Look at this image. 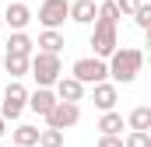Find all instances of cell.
Instances as JSON below:
<instances>
[{"label": "cell", "instance_id": "cell-1", "mask_svg": "<svg viewBox=\"0 0 151 147\" xmlns=\"http://www.w3.org/2000/svg\"><path fill=\"white\" fill-rule=\"evenodd\" d=\"M141 67H144V49H137V46H116L106 60V70L113 77V84H134Z\"/></svg>", "mask_w": 151, "mask_h": 147}, {"label": "cell", "instance_id": "cell-2", "mask_svg": "<svg viewBox=\"0 0 151 147\" xmlns=\"http://www.w3.org/2000/svg\"><path fill=\"white\" fill-rule=\"evenodd\" d=\"M28 74L35 77L39 88H53L56 84V77L63 74V63H60V53H32L28 56Z\"/></svg>", "mask_w": 151, "mask_h": 147}, {"label": "cell", "instance_id": "cell-3", "mask_svg": "<svg viewBox=\"0 0 151 147\" xmlns=\"http://www.w3.org/2000/svg\"><path fill=\"white\" fill-rule=\"evenodd\" d=\"M91 25H95V32L88 39L91 53H95L99 60H109V53L119 46V25H109V21H102V18H95Z\"/></svg>", "mask_w": 151, "mask_h": 147}, {"label": "cell", "instance_id": "cell-4", "mask_svg": "<svg viewBox=\"0 0 151 147\" xmlns=\"http://www.w3.org/2000/svg\"><path fill=\"white\" fill-rule=\"evenodd\" d=\"M70 77H77V81L88 88V84L106 81L109 70H106V60H99V56H81V60H74V67H70Z\"/></svg>", "mask_w": 151, "mask_h": 147}, {"label": "cell", "instance_id": "cell-5", "mask_svg": "<svg viewBox=\"0 0 151 147\" xmlns=\"http://www.w3.org/2000/svg\"><path fill=\"white\" fill-rule=\"evenodd\" d=\"M42 119H46V126H53V130H70V126L81 123V105H77V102H60V98H56V105L46 112Z\"/></svg>", "mask_w": 151, "mask_h": 147}, {"label": "cell", "instance_id": "cell-6", "mask_svg": "<svg viewBox=\"0 0 151 147\" xmlns=\"http://www.w3.org/2000/svg\"><path fill=\"white\" fill-rule=\"evenodd\" d=\"M25 102H28V88L21 81H11L4 88V102H0V116L4 119H18L25 112Z\"/></svg>", "mask_w": 151, "mask_h": 147}, {"label": "cell", "instance_id": "cell-7", "mask_svg": "<svg viewBox=\"0 0 151 147\" xmlns=\"http://www.w3.org/2000/svg\"><path fill=\"white\" fill-rule=\"evenodd\" d=\"M67 11H70L67 0H42V7H39V25H42V28H60V25L67 21Z\"/></svg>", "mask_w": 151, "mask_h": 147}, {"label": "cell", "instance_id": "cell-8", "mask_svg": "<svg viewBox=\"0 0 151 147\" xmlns=\"http://www.w3.org/2000/svg\"><path fill=\"white\" fill-rule=\"evenodd\" d=\"M0 18H4V25H11V32H25L32 25V7L21 0H7V11Z\"/></svg>", "mask_w": 151, "mask_h": 147}, {"label": "cell", "instance_id": "cell-9", "mask_svg": "<svg viewBox=\"0 0 151 147\" xmlns=\"http://www.w3.org/2000/svg\"><path fill=\"white\" fill-rule=\"evenodd\" d=\"M53 95H56L60 102H81V98H84V84H81L77 77H70V74H60L56 84H53Z\"/></svg>", "mask_w": 151, "mask_h": 147}, {"label": "cell", "instance_id": "cell-10", "mask_svg": "<svg viewBox=\"0 0 151 147\" xmlns=\"http://www.w3.org/2000/svg\"><path fill=\"white\" fill-rule=\"evenodd\" d=\"M91 98H95V105L106 112V109H116V102H119V91H116L113 81H99V84H91Z\"/></svg>", "mask_w": 151, "mask_h": 147}, {"label": "cell", "instance_id": "cell-11", "mask_svg": "<svg viewBox=\"0 0 151 147\" xmlns=\"http://www.w3.org/2000/svg\"><path fill=\"white\" fill-rule=\"evenodd\" d=\"M53 105H56V95H53V88H35V91H28V102H25V109H32L35 116H46Z\"/></svg>", "mask_w": 151, "mask_h": 147}, {"label": "cell", "instance_id": "cell-12", "mask_svg": "<svg viewBox=\"0 0 151 147\" xmlns=\"http://www.w3.org/2000/svg\"><path fill=\"white\" fill-rule=\"evenodd\" d=\"M95 14H99V4H95V0H74L70 11H67V18H70L74 25H91Z\"/></svg>", "mask_w": 151, "mask_h": 147}, {"label": "cell", "instance_id": "cell-13", "mask_svg": "<svg viewBox=\"0 0 151 147\" xmlns=\"http://www.w3.org/2000/svg\"><path fill=\"white\" fill-rule=\"evenodd\" d=\"M7 53L32 56V53H35V39L28 35V32H11V39H7Z\"/></svg>", "mask_w": 151, "mask_h": 147}, {"label": "cell", "instance_id": "cell-14", "mask_svg": "<svg viewBox=\"0 0 151 147\" xmlns=\"http://www.w3.org/2000/svg\"><path fill=\"white\" fill-rule=\"evenodd\" d=\"M42 53H60L63 46H67V39L60 35V28H46V32H39V42H35Z\"/></svg>", "mask_w": 151, "mask_h": 147}, {"label": "cell", "instance_id": "cell-15", "mask_svg": "<svg viewBox=\"0 0 151 147\" xmlns=\"http://www.w3.org/2000/svg\"><path fill=\"white\" fill-rule=\"evenodd\" d=\"M4 70L11 74V81H21L28 74V56H18V53H4Z\"/></svg>", "mask_w": 151, "mask_h": 147}, {"label": "cell", "instance_id": "cell-16", "mask_svg": "<svg viewBox=\"0 0 151 147\" xmlns=\"http://www.w3.org/2000/svg\"><path fill=\"white\" fill-rule=\"evenodd\" d=\"M99 130H102V133H123V116L116 109H106L102 119H99Z\"/></svg>", "mask_w": 151, "mask_h": 147}, {"label": "cell", "instance_id": "cell-17", "mask_svg": "<svg viewBox=\"0 0 151 147\" xmlns=\"http://www.w3.org/2000/svg\"><path fill=\"white\" fill-rule=\"evenodd\" d=\"M14 144H18V147H35V144H39V126L21 123V126L14 130Z\"/></svg>", "mask_w": 151, "mask_h": 147}, {"label": "cell", "instance_id": "cell-18", "mask_svg": "<svg viewBox=\"0 0 151 147\" xmlns=\"http://www.w3.org/2000/svg\"><path fill=\"white\" fill-rule=\"evenodd\" d=\"M127 126L130 130H151V109L148 105H137V109L127 116Z\"/></svg>", "mask_w": 151, "mask_h": 147}, {"label": "cell", "instance_id": "cell-19", "mask_svg": "<svg viewBox=\"0 0 151 147\" xmlns=\"http://www.w3.org/2000/svg\"><path fill=\"white\" fill-rule=\"evenodd\" d=\"M35 147H63V130H53V126L39 130V144Z\"/></svg>", "mask_w": 151, "mask_h": 147}, {"label": "cell", "instance_id": "cell-20", "mask_svg": "<svg viewBox=\"0 0 151 147\" xmlns=\"http://www.w3.org/2000/svg\"><path fill=\"white\" fill-rule=\"evenodd\" d=\"M123 147H151V133L148 130H130L123 137Z\"/></svg>", "mask_w": 151, "mask_h": 147}, {"label": "cell", "instance_id": "cell-21", "mask_svg": "<svg viewBox=\"0 0 151 147\" xmlns=\"http://www.w3.org/2000/svg\"><path fill=\"white\" fill-rule=\"evenodd\" d=\"M130 18H134V25H137L141 32H148L151 28V4H137V11H134Z\"/></svg>", "mask_w": 151, "mask_h": 147}, {"label": "cell", "instance_id": "cell-22", "mask_svg": "<svg viewBox=\"0 0 151 147\" xmlns=\"http://www.w3.org/2000/svg\"><path fill=\"white\" fill-rule=\"evenodd\" d=\"M95 18H102V21H109V25H119V11H116V4H113V0H102Z\"/></svg>", "mask_w": 151, "mask_h": 147}, {"label": "cell", "instance_id": "cell-23", "mask_svg": "<svg viewBox=\"0 0 151 147\" xmlns=\"http://www.w3.org/2000/svg\"><path fill=\"white\" fill-rule=\"evenodd\" d=\"M113 4H116V11H119V18H130V14L137 11L141 0H113Z\"/></svg>", "mask_w": 151, "mask_h": 147}, {"label": "cell", "instance_id": "cell-24", "mask_svg": "<svg viewBox=\"0 0 151 147\" xmlns=\"http://www.w3.org/2000/svg\"><path fill=\"white\" fill-rule=\"evenodd\" d=\"M99 147H123V137L119 133H102L99 137Z\"/></svg>", "mask_w": 151, "mask_h": 147}, {"label": "cell", "instance_id": "cell-25", "mask_svg": "<svg viewBox=\"0 0 151 147\" xmlns=\"http://www.w3.org/2000/svg\"><path fill=\"white\" fill-rule=\"evenodd\" d=\"M4 133H7V119L0 116V137H4Z\"/></svg>", "mask_w": 151, "mask_h": 147}, {"label": "cell", "instance_id": "cell-26", "mask_svg": "<svg viewBox=\"0 0 151 147\" xmlns=\"http://www.w3.org/2000/svg\"><path fill=\"white\" fill-rule=\"evenodd\" d=\"M0 28H4V18H0Z\"/></svg>", "mask_w": 151, "mask_h": 147}, {"label": "cell", "instance_id": "cell-27", "mask_svg": "<svg viewBox=\"0 0 151 147\" xmlns=\"http://www.w3.org/2000/svg\"><path fill=\"white\" fill-rule=\"evenodd\" d=\"M141 4H151V0H141Z\"/></svg>", "mask_w": 151, "mask_h": 147}, {"label": "cell", "instance_id": "cell-28", "mask_svg": "<svg viewBox=\"0 0 151 147\" xmlns=\"http://www.w3.org/2000/svg\"><path fill=\"white\" fill-rule=\"evenodd\" d=\"M0 147H4V144H0Z\"/></svg>", "mask_w": 151, "mask_h": 147}, {"label": "cell", "instance_id": "cell-29", "mask_svg": "<svg viewBox=\"0 0 151 147\" xmlns=\"http://www.w3.org/2000/svg\"><path fill=\"white\" fill-rule=\"evenodd\" d=\"M14 147H18V144H14Z\"/></svg>", "mask_w": 151, "mask_h": 147}]
</instances>
